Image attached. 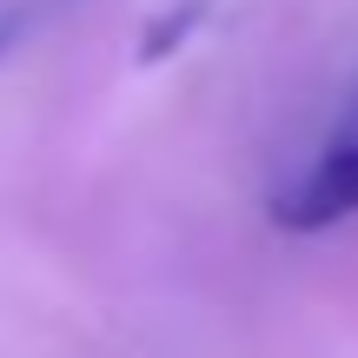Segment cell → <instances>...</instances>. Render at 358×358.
Instances as JSON below:
<instances>
[{"instance_id": "obj_1", "label": "cell", "mask_w": 358, "mask_h": 358, "mask_svg": "<svg viewBox=\"0 0 358 358\" xmlns=\"http://www.w3.org/2000/svg\"><path fill=\"white\" fill-rule=\"evenodd\" d=\"M272 219H279L285 232H325V226L358 219V87H352V100L338 106V120L319 140V153L279 186Z\"/></svg>"}, {"instance_id": "obj_2", "label": "cell", "mask_w": 358, "mask_h": 358, "mask_svg": "<svg viewBox=\"0 0 358 358\" xmlns=\"http://www.w3.org/2000/svg\"><path fill=\"white\" fill-rule=\"evenodd\" d=\"M7 40H13V13H0V47H7Z\"/></svg>"}]
</instances>
